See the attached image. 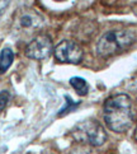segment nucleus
I'll return each instance as SVG.
<instances>
[{
	"mask_svg": "<svg viewBox=\"0 0 137 154\" xmlns=\"http://www.w3.org/2000/svg\"><path fill=\"white\" fill-rule=\"evenodd\" d=\"M103 119L109 130L126 133L135 119L131 98L123 93L109 97L103 106Z\"/></svg>",
	"mask_w": 137,
	"mask_h": 154,
	"instance_id": "nucleus-1",
	"label": "nucleus"
},
{
	"mask_svg": "<svg viewBox=\"0 0 137 154\" xmlns=\"http://www.w3.org/2000/svg\"><path fill=\"white\" fill-rule=\"evenodd\" d=\"M136 36L130 29H113L106 32L97 42V54L100 57H111L132 46Z\"/></svg>",
	"mask_w": 137,
	"mask_h": 154,
	"instance_id": "nucleus-2",
	"label": "nucleus"
},
{
	"mask_svg": "<svg viewBox=\"0 0 137 154\" xmlns=\"http://www.w3.org/2000/svg\"><path fill=\"white\" fill-rule=\"evenodd\" d=\"M71 134L76 141L84 143V144L91 146H100L107 140L106 130L95 120L81 121L73 129Z\"/></svg>",
	"mask_w": 137,
	"mask_h": 154,
	"instance_id": "nucleus-3",
	"label": "nucleus"
},
{
	"mask_svg": "<svg viewBox=\"0 0 137 154\" xmlns=\"http://www.w3.org/2000/svg\"><path fill=\"white\" fill-rule=\"evenodd\" d=\"M43 23L42 17L32 9H23L15 14L13 31L17 35H28L38 29Z\"/></svg>",
	"mask_w": 137,
	"mask_h": 154,
	"instance_id": "nucleus-4",
	"label": "nucleus"
},
{
	"mask_svg": "<svg viewBox=\"0 0 137 154\" xmlns=\"http://www.w3.org/2000/svg\"><path fill=\"white\" fill-rule=\"evenodd\" d=\"M53 54L57 61L65 64H79L83 60V48L79 46V43L69 40L60 42L55 47Z\"/></svg>",
	"mask_w": 137,
	"mask_h": 154,
	"instance_id": "nucleus-5",
	"label": "nucleus"
},
{
	"mask_svg": "<svg viewBox=\"0 0 137 154\" xmlns=\"http://www.w3.org/2000/svg\"><path fill=\"white\" fill-rule=\"evenodd\" d=\"M53 52L52 40L48 35H38L32 40L25 48V55L33 60H45Z\"/></svg>",
	"mask_w": 137,
	"mask_h": 154,
	"instance_id": "nucleus-6",
	"label": "nucleus"
},
{
	"mask_svg": "<svg viewBox=\"0 0 137 154\" xmlns=\"http://www.w3.org/2000/svg\"><path fill=\"white\" fill-rule=\"evenodd\" d=\"M14 61V52L12 51V48L5 47L0 52V74H5L8 71V69L12 66V64Z\"/></svg>",
	"mask_w": 137,
	"mask_h": 154,
	"instance_id": "nucleus-7",
	"label": "nucleus"
},
{
	"mask_svg": "<svg viewBox=\"0 0 137 154\" xmlns=\"http://www.w3.org/2000/svg\"><path fill=\"white\" fill-rule=\"evenodd\" d=\"M70 84L76 91V93H78L79 96H86L88 92H89V85H88L86 80L80 78V76H74V78H71Z\"/></svg>",
	"mask_w": 137,
	"mask_h": 154,
	"instance_id": "nucleus-8",
	"label": "nucleus"
},
{
	"mask_svg": "<svg viewBox=\"0 0 137 154\" xmlns=\"http://www.w3.org/2000/svg\"><path fill=\"white\" fill-rule=\"evenodd\" d=\"M9 100H10V94H9L8 91H1L0 92V112L7 107Z\"/></svg>",
	"mask_w": 137,
	"mask_h": 154,
	"instance_id": "nucleus-9",
	"label": "nucleus"
},
{
	"mask_svg": "<svg viewBox=\"0 0 137 154\" xmlns=\"http://www.w3.org/2000/svg\"><path fill=\"white\" fill-rule=\"evenodd\" d=\"M10 2H12V0H0V19H1L5 10H7L8 7L10 5Z\"/></svg>",
	"mask_w": 137,
	"mask_h": 154,
	"instance_id": "nucleus-10",
	"label": "nucleus"
},
{
	"mask_svg": "<svg viewBox=\"0 0 137 154\" xmlns=\"http://www.w3.org/2000/svg\"><path fill=\"white\" fill-rule=\"evenodd\" d=\"M135 140H136V143H137V128H136V130H135Z\"/></svg>",
	"mask_w": 137,
	"mask_h": 154,
	"instance_id": "nucleus-11",
	"label": "nucleus"
},
{
	"mask_svg": "<svg viewBox=\"0 0 137 154\" xmlns=\"http://www.w3.org/2000/svg\"><path fill=\"white\" fill-rule=\"evenodd\" d=\"M57 2H64V0H57Z\"/></svg>",
	"mask_w": 137,
	"mask_h": 154,
	"instance_id": "nucleus-12",
	"label": "nucleus"
}]
</instances>
